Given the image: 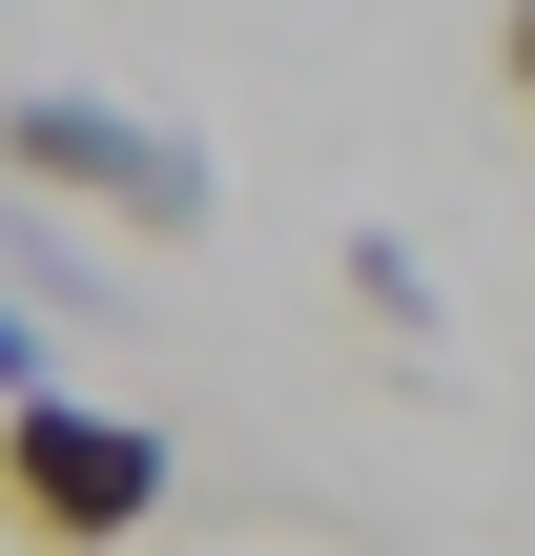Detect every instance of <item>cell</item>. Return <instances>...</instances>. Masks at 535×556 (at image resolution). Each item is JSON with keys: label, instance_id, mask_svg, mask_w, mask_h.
I'll list each match as a JSON object with an SVG mask.
<instances>
[{"label": "cell", "instance_id": "obj_4", "mask_svg": "<svg viewBox=\"0 0 535 556\" xmlns=\"http://www.w3.org/2000/svg\"><path fill=\"white\" fill-rule=\"evenodd\" d=\"M21 392H41V330H21V309H0V413H21Z\"/></svg>", "mask_w": 535, "mask_h": 556}, {"label": "cell", "instance_id": "obj_5", "mask_svg": "<svg viewBox=\"0 0 535 556\" xmlns=\"http://www.w3.org/2000/svg\"><path fill=\"white\" fill-rule=\"evenodd\" d=\"M495 62H515V103H535V0H515V21H495Z\"/></svg>", "mask_w": 535, "mask_h": 556}, {"label": "cell", "instance_id": "obj_1", "mask_svg": "<svg viewBox=\"0 0 535 556\" xmlns=\"http://www.w3.org/2000/svg\"><path fill=\"white\" fill-rule=\"evenodd\" d=\"M0 186H41V206H103V227H165V248L227 206L186 124H144V103H82V83H21V103H0Z\"/></svg>", "mask_w": 535, "mask_h": 556}, {"label": "cell", "instance_id": "obj_3", "mask_svg": "<svg viewBox=\"0 0 535 556\" xmlns=\"http://www.w3.org/2000/svg\"><path fill=\"white\" fill-rule=\"evenodd\" d=\"M351 309H371V330H392V351H433V268H412V248H392V227H371V248H351Z\"/></svg>", "mask_w": 535, "mask_h": 556}, {"label": "cell", "instance_id": "obj_2", "mask_svg": "<svg viewBox=\"0 0 535 556\" xmlns=\"http://www.w3.org/2000/svg\"><path fill=\"white\" fill-rule=\"evenodd\" d=\"M144 516H165V433L144 413H82V392L0 413V536L21 556H124Z\"/></svg>", "mask_w": 535, "mask_h": 556}]
</instances>
